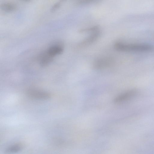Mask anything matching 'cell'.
I'll return each mask as SVG.
<instances>
[{
    "label": "cell",
    "instance_id": "obj_1",
    "mask_svg": "<svg viewBox=\"0 0 154 154\" xmlns=\"http://www.w3.org/2000/svg\"><path fill=\"white\" fill-rule=\"evenodd\" d=\"M114 47L116 50L122 52H146L152 51L154 47L145 44H128L121 42L115 43Z\"/></svg>",
    "mask_w": 154,
    "mask_h": 154
},
{
    "label": "cell",
    "instance_id": "obj_2",
    "mask_svg": "<svg viewBox=\"0 0 154 154\" xmlns=\"http://www.w3.org/2000/svg\"><path fill=\"white\" fill-rule=\"evenodd\" d=\"M26 94L32 99L40 100L48 99L50 97V94L48 92L35 88H31L27 90Z\"/></svg>",
    "mask_w": 154,
    "mask_h": 154
},
{
    "label": "cell",
    "instance_id": "obj_3",
    "mask_svg": "<svg viewBox=\"0 0 154 154\" xmlns=\"http://www.w3.org/2000/svg\"><path fill=\"white\" fill-rule=\"evenodd\" d=\"M113 61V59L110 57H101L97 59L94 62L93 66L96 69H104L111 66Z\"/></svg>",
    "mask_w": 154,
    "mask_h": 154
},
{
    "label": "cell",
    "instance_id": "obj_4",
    "mask_svg": "<svg viewBox=\"0 0 154 154\" xmlns=\"http://www.w3.org/2000/svg\"><path fill=\"white\" fill-rule=\"evenodd\" d=\"M100 34V29L91 32L89 35L80 43L79 46L83 47L92 44L98 39Z\"/></svg>",
    "mask_w": 154,
    "mask_h": 154
},
{
    "label": "cell",
    "instance_id": "obj_5",
    "mask_svg": "<svg viewBox=\"0 0 154 154\" xmlns=\"http://www.w3.org/2000/svg\"><path fill=\"white\" fill-rule=\"evenodd\" d=\"M137 93L136 89L128 91L117 97L115 99V103H119L126 101L135 96Z\"/></svg>",
    "mask_w": 154,
    "mask_h": 154
},
{
    "label": "cell",
    "instance_id": "obj_6",
    "mask_svg": "<svg viewBox=\"0 0 154 154\" xmlns=\"http://www.w3.org/2000/svg\"><path fill=\"white\" fill-rule=\"evenodd\" d=\"M63 50V48L62 44L56 43L51 45L46 51L49 54L53 57L61 54Z\"/></svg>",
    "mask_w": 154,
    "mask_h": 154
},
{
    "label": "cell",
    "instance_id": "obj_7",
    "mask_svg": "<svg viewBox=\"0 0 154 154\" xmlns=\"http://www.w3.org/2000/svg\"><path fill=\"white\" fill-rule=\"evenodd\" d=\"M53 57L46 51L43 53L40 57V63L42 66H47L52 61Z\"/></svg>",
    "mask_w": 154,
    "mask_h": 154
},
{
    "label": "cell",
    "instance_id": "obj_8",
    "mask_svg": "<svg viewBox=\"0 0 154 154\" xmlns=\"http://www.w3.org/2000/svg\"><path fill=\"white\" fill-rule=\"evenodd\" d=\"M16 6L14 4L10 3H2L0 5V9L6 12H13L16 9Z\"/></svg>",
    "mask_w": 154,
    "mask_h": 154
},
{
    "label": "cell",
    "instance_id": "obj_9",
    "mask_svg": "<svg viewBox=\"0 0 154 154\" xmlns=\"http://www.w3.org/2000/svg\"><path fill=\"white\" fill-rule=\"evenodd\" d=\"M23 148V146L20 144H13L8 147L6 149L5 152L8 153L17 152L22 150Z\"/></svg>",
    "mask_w": 154,
    "mask_h": 154
},
{
    "label": "cell",
    "instance_id": "obj_10",
    "mask_svg": "<svg viewBox=\"0 0 154 154\" xmlns=\"http://www.w3.org/2000/svg\"><path fill=\"white\" fill-rule=\"evenodd\" d=\"M99 29V26L97 25L81 29L80 32H90L91 33Z\"/></svg>",
    "mask_w": 154,
    "mask_h": 154
},
{
    "label": "cell",
    "instance_id": "obj_11",
    "mask_svg": "<svg viewBox=\"0 0 154 154\" xmlns=\"http://www.w3.org/2000/svg\"><path fill=\"white\" fill-rule=\"evenodd\" d=\"M60 2H57L55 3L51 7L50 10L51 11L54 12L56 11L60 8Z\"/></svg>",
    "mask_w": 154,
    "mask_h": 154
},
{
    "label": "cell",
    "instance_id": "obj_12",
    "mask_svg": "<svg viewBox=\"0 0 154 154\" xmlns=\"http://www.w3.org/2000/svg\"><path fill=\"white\" fill-rule=\"evenodd\" d=\"M97 0H79L78 3L81 4H88Z\"/></svg>",
    "mask_w": 154,
    "mask_h": 154
},
{
    "label": "cell",
    "instance_id": "obj_13",
    "mask_svg": "<svg viewBox=\"0 0 154 154\" xmlns=\"http://www.w3.org/2000/svg\"><path fill=\"white\" fill-rule=\"evenodd\" d=\"M61 1H64L65 0H60Z\"/></svg>",
    "mask_w": 154,
    "mask_h": 154
},
{
    "label": "cell",
    "instance_id": "obj_14",
    "mask_svg": "<svg viewBox=\"0 0 154 154\" xmlns=\"http://www.w3.org/2000/svg\"></svg>",
    "mask_w": 154,
    "mask_h": 154
}]
</instances>
